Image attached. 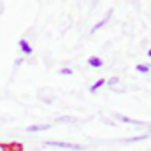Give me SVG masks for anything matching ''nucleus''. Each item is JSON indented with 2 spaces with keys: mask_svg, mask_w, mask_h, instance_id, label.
I'll return each mask as SVG.
<instances>
[{
  "mask_svg": "<svg viewBox=\"0 0 151 151\" xmlns=\"http://www.w3.org/2000/svg\"><path fill=\"white\" fill-rule=\"evenodd\" d=\"M44 146L55 148V150H65V151H86V146H83V144L65 142V141H46Z\"/></svg>",
  "mask_w": 151,
  "mask_h": 151,
  "instance_id": "nucleus-1",
  "label": "nucleus"
},
{
  "mask_svg": "<svg viewBox=\"0 0 151 151\" xmlns=\"http://www.w3.org/2000/svg\"><path fill=\"white\" fill-rule=\"evenodd\" d=\"M113 14H114V9L111 7V9L106 12V16H104V18H102L99 23H95V25L90 28V35H93V34H97L99 30H102L104 27H107V25H109V21H111V18H113Z\"/></svg>",
  "mask_w": 151,
  "mask_h": 151,
  "instance_id": "nucleus-2",
  "label": "nucleus"
},
{
  "mask_svg": "<svg viewBox=\"0 0 151 151\" xmlns=\"http://www.w3.org/2000/svg\"><path fill=\"white\" fill-rule=\"evenodd\" d=\"M113 118L116 121H119V123H125V125H137V127H150V123H146V121H141V119H134V118H128V116H123V114H113Z\"/></svg>",
  "mask_w": 151,
  "mask_h": 151,
  "instance_id": "nucleus-3",
  "label": "nucleus"
},
{
  "mask_svg": "<svg viewBox=\"0 0 151 151\" xmlns=\"http://www.w3.org/2000/svg\"><path fill=\"white\" fill-rule=\"evenodd\" d=\"M18 47H19L23 58H28V56L34 55V46H32V42H30L28 39H19V40H18Z\"/></svg>",
  "mask_w": 151,
  "mask_h": 151,
  "instance_id": "nucleus-4",
  "label": "nucleus"
},
{
  "mask_svg": "<svg viewBox=\"0 0 151 151\" xmlns=\"http://www.w3.org/2000/svg\"><path fill=\"white\" fill-rule=\"evenodd\" d=\"M51 128V123H34L27 127V134H37V132H46Z\"/></svg>",
  "mask_w": 151,
  "mask_h": 151,
  "instance_id": "nucleus-5",
  "label": "nucleus"
},
{
  "mask_svg": "<svg viewBox=\"0 0 151 151\" xmlns=\"http://www.w3.org/2000/svg\"><path fill=\"white\" fill-rule=\"evenodd\" d=\"M86 63H88V67H91V69H102V67H104V60H102L100 56H97V55L88 56Z\"/></svg>",
  "mask_w": 151,
  "mask_h": 151,
  "instance_id": "nucleus-6",
  "label": "nucleus"
},
{
  "mask_svg": "<svg viewBox=\"0 0 151 151\" xmlns=\"http://www.w3.org/2000/svg\"><path fill=\"white\" fill-rule=\"evenodd\" d=\"M104 86H106V79H104V77H99L93 84H90V93H91V95H95V93H99Z\"/></svg>",
  "mask_w": 151,
  "mask_h": 151,
  "instance_id": "nucleus-7",
  "label": "nucleus"
},
{
  "mask_svg": "<svg viewBox=\"0 0 151 151\" xmlns=\"http://www.w3.org/2000/svg\"><path fill=\"white\" fill-rule=\"evenodd\" d=\"M55 123H60V125H76V123H79V119L74 118V116H58L55 119Z\"/></svg>",
  "mask_w": 151,
  "mask_h": 151,
  "instance_id": "nucleus-8",
  "label": "nucleus"
},
{
  "mask_svg": "<svg viewBox=\"0 0 151 151\" xmlns=\"http://www.w3.org/2000/svg\"><path fill=\"white\" fill-rule=\"evenodd\" d=\"M151 134H142V135H137V137H127V139H123V142H139V141H144V139H148Z\"/></svg>",
  "mask_w": 151,
  "mask_h": 151,
  "instance_id": "nucleus-9",
  "label": "nucleus"
},
{
  "mask_svg": "<svg viewBox=\"0 0 151 151\" xmlns=\"http://www.w3.org/2000/svg\"><path fill=\"white\" fill-rule=\"evenodd\" d=\"M135 70H137L139 74H150L151 72V69H150L148 63H137V65H135Z\"/></svg>",
  "mask_w": 151,
  "mask_h": 151,
  "instance_id": "nucleus-10",
  "label": "nucleus"
},
{
  "mask_svg": "<svg viewBox=\"0 0 151 151\" xmlns=\"http://www.w3.org/2000/svg\"><path fill=\"white\" fill-rule=\"evenodd\" d=\"M119 84V77L118 76H113V77H109V79H106V86H109V88H116Z\"/></svg>",
  "mask_w": 151,
  "mask_h": 151,
  "instance_id": "nucleus-11",
  "label": "nucleus"
},
{
  "mask_svg": "<svg viewBox=\"0 0 151 151\" xmlns=\"http://www.w3.org/2000/svg\"><path fill=\"white\" fill-rule=\"evenodd\" d=\"M74 74V70L70 69V67H62V69H58V76H72Z\"/></svg>",
  "mask_w": 151,
  "mask_h": 151,
  "instance_id": "nucleus-12",
  "label": "nucleus"
},
{
  "mask_svg": "<svg viewBox=\"0 0 151 151\" xmlns=\"http://www.w3.org/2000/svg\"><path fill=\"white\" fill-rule=\"evenodd\" d=\"M23 62H25V58H23V56L16 58V60H14V67H21V65H23Z\"/></svg>",
  "mask_w": 151,
  "mask_h": 151,
  "instance_id": "nucleus-13",
  "label": "nucleus"
},
{
  "mask_svg": "<svg viewBox=\"0 0 151 151\" xmlns=\"http://www.w3.org/2000/svg\"><path fill=\"white\" fill-rule=\"evenodd\" d=\"M0 151H9V146H5V144H0Z\"/></svg>",
  "mask_w": 151,
  "mask_h": 151,
  "instance_id": "nucleus-14",
  "label": "nucleus"
},
{
  "mask_svg": "<svg viewBox=\"0 0 151 151\" xmlns=\"http://www.w3.org/2000/svg\"><path fill=\"white\" fill-rule=\"evenodd\" d=\"M146 55H148V58H150V60H151V47H150V49H148V51H146Z\"/></svg>",
  "mask_w": 151,
  "mask_h": 151,
  "instance_id": "nucleus-15",
  "label": "nucleus"
}]
</instances>
